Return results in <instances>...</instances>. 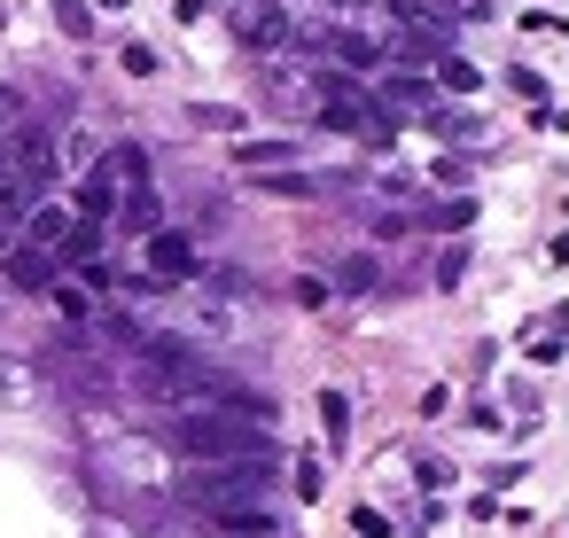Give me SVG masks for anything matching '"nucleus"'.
<instances>
[{
  "label": "nucleus",
  "mask_w": 569,
  "mask_h": 538,
  "mask_svg": "<svg viewBox=\"0 0 569 538\" xmlns=\"http://www.w3.org/2000/svg\"><path fill=\"white\" fill-rule=\"evenodd\" d=\"M242 165H258V172H266V165H289V141H250Z\"/></svg>",
  "instance_id": "nucleus-14"
},
{
  "label": "nucleus",
  "mask_w": 569,
  "mask_h": 538,
  "mask_svg": "<svg viewBox=\"0 0 569 538\" xmlns=\"http://www.w3.org/2000/svg\"><path fill=\"white\" fill-rule=\"evenodd\" d=\"M110 180H141V188H149V157H141L133 141H126V149H110Z\"/></svg>",
  "instance_id": "nucleus-10"
},
{
  "label": "nucleus",
  "mask_w": 569,
  "mask_h": 538,
  "mask_svg": "<svg viewBox=\"0 0 569 538\" xmlns=\"http://www.w3.org/2000/svg\"><path fill=\"white\" fill-rule=\"evenodd\" d=\"M343 289H351V297L382 289V266H375V258H343Z\"/></svg>",
  "instance_id": "nucleus-11"
},
{
  "label": "nucleus",
  "mask_w": 569,
  "mask_h": 538,
  "mask_svg": "<svg viewBox=\"0 0 569 538\" xmlns=\"http://www.w3.org/2000/svg\"><path fill=\"white\" fill-rule=\"evenodd\" d=\"M0 172H9V165H0Z\"/></svg>",
  "instance_id": "nucleus-20"
},
{
  "label": "nucleus",
  "mask_w": 569,
  "mask_h": 538,
  "mask_svg": "<svg viewBox=\"0 0 569 538\" xmlns=\"http://www.w3.org/2000/svg\"><path fill=\"white\" fill-rule=\"evenodd\" d=\"M0 219H17V180H0Z\"/></svg>",
  "instance_id": "nucleus-18"
},
{
  "label": "nucleus",
  "mask_w": 569,
  "mask_h": 538,
  "mask_svg": "<svg viewBox=\"0 0 569 538\" xmlns=\"http://www.w3.org/2000/svg\"><path fill=\"white\" fill-rule=\"evenodd\" d=\"M234 32H242L250 48H289V24H281V9H258V0H250V9H234Z\"/></svg>",
  "instance_id": "nucleus-6"
},
{
  "label": "nucleus",
  "mask_w": 569,
  "mask_h": 538,
  "mask_svg": "<svg viewBox=\"0 0 569 538\" xmlns=\"http://www.w3.org/2000/svg\"><path fill=\"white\" fill-rule=\"evenodd\" d=\"M172 437H180V452H196V460H258V452H266V429L242 421V414H227V406H196V414H180Z\"/></svg>",
  "instance_id": "nucleus-1"
},
{
  "label": "nucleus",
  "mask_w": 569,
  "mask_h": 538,
  "mask_svg": "<svg viewBox=\"0 0 569 538\" xmlns=\"http://www.w3.org/2000/svg\"><path fill=\"white\" fill-rule=\"evenodd\" d=\"M320 118H328L336 133H375V126H382L375 102H367L351 79H328V71H320Z\"/></svg>",
  "instance_id": "nucleus-2"
},
{
  "label": "nucleus",
  "mask_w": 569,
  "mask_h": 538,
  "mask_svg": "<svg viewBox=\"0 0 569 538\" xmlns=\"http://www.w3.org/2000/svg\"><path fill=\"white\" fill-rule=\"evenodd\" d=\"M9 118H17V102H9V94H0V126H9Z\"/></svg>",
  "instance_id": "nucleus-19"
},
{
  "label": "nucleus",
  "mask_w": 569,
  "mask_h": 538,
  "mask_svg": "<svg viewBox=\"0 0 569 538\" xmlns=\"http://www.w3.org/2000/svg\"><path fill=\"white\" fill-rule=\"evenodd\" d=\"M320 429H328V445L351 437V398H343V390H320Z\"/></svg>",
  "instance_id": "nucleus-8"
},
{
  "label": "nucleus",
  "mask_w": 569,
  "mask_h": 538,
  "mask_svg": "<svg viewBox=\"0 0 569 538\" xmlns=\"http://www.w3.org/2000/svg\"><path fill=\"white\" fill-rule=\"evenodd\" d=\"M437 87H452V94H476V71H468V63H452V56H445V63H437Z\"/></svg>",
  "instance_id": "nucleus-13"
},
{
  "label": "nucleus",
  "mask_w": 569,
  "mask_h": 538,
  "mask_svg": "<svg viewBox=\"0 0 569 538\" xmlns=\"http://www.w3.org/2000/svg\"><path fill=\"white\" fill-rule=\"evenodd\" d=\"M149 266H157L164 281H188V273H196V250H188V235L157 227V235H149Z\"/></svg>",
  "instance_id": "nucleus-4"
},
{
  "label": "nucleus",
  "mask_w": 569,
  "mask_h": 538,
  "mask_svg": "<svg viewBox=\"0 0 569 538\" xmlns=\"http://www.w3.org/2000/svg\"><path fill=\"white\" fill-rule=\"evenodd\" d=\"M63 250H71V258H94V250H102V227H71Z\"/></svg>",
  "instance_id": "nucleus-16"
},
{
  "label": "nucleus",
  "mask_w": 569,
  "mask_h": 538,
  "mask_svg": "<svg viewBox=\"0 0 569 538\" xmlns=\"http://www.w3.org/2000/svg\"><path fill=\"white\" fill-rule=\"evenodd\" d=\"M56 24H63L71 40H87V32H94V9H87V0H56Z\"/></svg>",
  "instance_id": "nucleus-12"
},
{
  "label": "nucleus",
  "mask_w": 569,
  "mask_h": 538,
  "mask_svg": "<svg viewBox=\"0 0 569 538\" xmlns=\"http://www.w3.org/2000/svg\"><path fill=\"white\" fill-rule=\"evenodd\" d=\"M390 94H398V102H429V79H406V71H398V79H390Z\"/></svg>",
  "instance_id": "nucleus-17"
},
{
  "label": "nucleus",
  "mask_w": 569,
  "mask_h": 538,
  "mask_svg": "<svg viewBox=\"0 0 569 538\" xmlns=\"http://www.w3.org/2000/svg\"><path fill=\"white\" fill-rule=\"evenodd\" d=\"M79 203H87V219H110V211H118V180H110V165L87 180V196H79Z\"/></svg>",
  "instance_id": "nucleus-9"
},
{
  "label": "nucleus",
  "mask_w": 569,
  "mask_h": 538,
  "mask_svg": "<svg viewBox=\"0 0 569 538\" xmlns=\"http://www.w3.org/2000/svg\"><path fill=\"white\" fill-rule=\"evenodd\" d=\"M63 235H71V211H56V203H40V211H32V227H24V242H32V250H63Z\"/></svg>",
  "instance_id": "nucleus-7"
},
{
  "label": "nucleus",
  "mask_w": 569,
  "mask_h": 538,
  "mask_svg": "<svg viewBox=\"0 0 569 538\" xmlns=\"http://www.w3.org/2000/svg\"><path fill=\"white\" fill-rule=\"evenodd\" d=\"M48 273H56V266H48V250H32V242H24V250H0V281H9V289H48Z\"/></svg>",
  "instance_id": "nucleus-5"
},
{
  "label": "nucleus",
  "mask_w": 569,
  "mask_h": 538,
  "mask_svg": "<svg viewBox=\"0 0 569 538\" xmlns=\"http://www.w3.org/2000/svg\"><path fill=\"white\" fill-rule=\"evenodd\" d=\"M320 48H328V56L343 63V79H375V71H382V48H375L367 32H328Z\"/></svg>",
  "instance_id": "nucleus-3"
},
{
  "label": "nucleus",
  "mask_w": 569,
  "mask_h": 538,
  "mask_svg": "<svg viewBox=\"0 0 569 538\" xmlns=\"http://www.w3.org/2000/svg\"><path fill=\"white\" fill-rule=\"evenodd\" d=\"M126 227H149V235H157V203H149V188L126 196Z\"/></svg>",
  "instance_id": "nucleus-15"
}]
</instances>
